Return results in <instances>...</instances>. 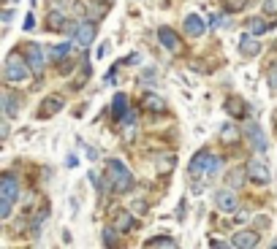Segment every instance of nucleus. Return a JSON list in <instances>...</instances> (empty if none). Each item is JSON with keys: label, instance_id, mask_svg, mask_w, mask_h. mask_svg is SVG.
<instances>
[{"label": "nucleus", "instance_id": "f257e3e1", "mask_svg": "<svg viewBox=\"0 0 277 249\" xmlns=\"http://www.w3.org/2000/svg\"><path fill=\"white\" fill-rule=\"evenodd\" d=\"M106 181H109L112 193L125 195V193H131V187H133V174H131V168L122 160L112 157V160H106Z\"/></svg>", "mask_w": 277, "mask_h": 249}, {"label": "nucleus", "instance_id": "f03ea898", "mask_svg": "<svg viewBox=\"0 0 277 249\" xmlns=\"http://www.w3.org/2000/svg\"><path fill=\"white\" fill-rule=\"evenodd\" d=\"M3 73H6V81H14V84H22V81L30 79V73H33V71H30V63H27L25 52H19V49L8 52Z\"/></svg>", "mask_w": 277, "mask_h": 249}, {"label": "nucleus", "instance_id": "7ed1b4c3", "mask_svg": "<svg viewBox=\"0 0 277 249\" xmlns=\"http://www.w3.org/2000/svg\"><path fill=\"white\" fill-rule=\"evenodd\" d=\"M220 168H223V160L217 155H212V152H198V155L190 160L188 174L193 179H201V176H215Z\"/></svg>", "mask_w": 277, "mask_h": 249}, {"label": "nucleus", "instance_id": "20e7f679", "mask_svg": "<svg viewBox=\"0 0 277 249\" xmlns=\"http://www.w3.org/2000/svg\"><path fill=\"white\" fill-rule=\"evenodd\" d=\"M68 35H71V41L76 46H87L95 38V22H93V19H84V22L68 27Z\"/></svg>", "mask_w": 277, "mask_h": 249}, {"label": "nucleus", "instance_id": "39448f33", "mask_svg": "<svg viewBox=\"0 0 277 249\" xmlns=\"http://www.w3.org/2000/svg\"><path fill=\"white\" fill-rule=\"evenodd\" d=\"M25 57H27V63H30V71L35 79H41L44 76V49H41V44H25Z\"/></svg>", "mask_w": 277, "mask_h": 249}, {"label": "nucleus", "instance_id": "423d86ee", "mask_svg": "<svg viewBox=\"0 0 277 249\" xmlns=\"http://www.w3.org/2000/svg\"><path fill=\"white\" fill-rule=\"evenodd\" d=\"M245 168H247V176H250V181H255V184H269V181H272L269 165H266L264 160H258V157H253Z\"/></svg>", "mask_w": 277, "mask_h": 249}, {"label": "nucleus", "instance_id": "0eeeda50", "mask_svg": "<svg viewBox=\"0 0 277 249\" xmlns=\"http://www.w3.org/2000/svg\"><path fill=\"white\" fill-rule=\"evenodd\" d=\"M215 206L220 209V212H236V206H239V198L234 195V187L217 190V193H215Z\"/></svg>", "mask_w": 277, "mask_h": 249}, {"label": "nucleus", "instance_id": "6e6552de", "mask_svg": "<svg viewBox=\"0 0 277 249\" xmlns=\"http://www.w3.org/2000/svg\"><path fill=\"white\" fill-rule=\"evenodd\" d=\"M158 41L163 44L169 52H174V54L182 52V38H179L174 30H171V27H160V30H158Z\"/></svg>", "mask_w": 277, "mask_h": 249}, {"label": "nucleus", "instance_id": "1a4fd4ad", "mask_svg": "<svg viewBox=\"0 0 277 249\" xmlns=\"http://www.w3.org/2000/svg\"><path fill=\"white\" fill-rule=\"evenodd\" d=\"M60 109H65V100L60 98V95H46L44 103H41V111H38V117L46 119V117H54Z\"/></svg>", "mask_w": 277, "mask_h": 249}, {"label": "nucleus", "instance_id": "9d476101", "mask_svg": "<svg viewBox=\"0 0 277 249\" xmlns=\"http://www.w3.org/2000/svg\"><path fill=\"white\" fill-rule=\"evenodd\" d=\"M234 246H239V249H253V246H258L261 244V233L258 231H239L234 236Z\"/></svg>", "mask_w": 277, "mask_h": 249}, {"label": "nucleus", "instance_id": "9b49d317", "mask_svg": "<svg viewBox=\"0 0 277 249\" xmlns=\"http://www.w3.org/2000/svg\"><path fill=\"white\" fill-rule=\"evenodd\" d=\"M19 195V181L14 174H3V179H0V198L6 200H16Z\"/></svg>", "mask_w": 277, "mask_h": 249}, {"label": "nucleus", "instance_id": "f8f14e48", "mask_svg": "<svg viewBox=\"0 0 277 249\" xmlns=\"http://www.w3.org/2000/svg\"><path fill=\"white\" fill-rule=\"evenodd\" d=\"M245 136L250 138V143H253L255 152H266V138H264V133H261V128L255 122H247L245 125Z\"/></svg>", "mask_w": 277, "mask_h": 249}, {"label": "nucleus", "instance_id": "ddd939ff", "mask_svg": "<svg viewBox=\"0 0 277 249\" xmlns=\"http://www.w3.org/2000/svg\"><path fill=\"white\" fill-rule=\"evenodd\" d=\"M141 109L144 111H150V114H166V100L160 98V95H152V92H147L144 98H141Z\"/></svg>", "mask_w": 277, "mask_h": 249}, {"label": "nucleus", "instance_id": "4468645a", "mask_svg": "<svg viewBox=\"0 0 277 249\" xmlns=\"http://www.w3.org/2000/svg\"><path fill=\"white\" fill-rule=\"evenodd\" d=\"M239 54L242 57H255V54H261V44H258V38H255L253 33H247L239 38Z\"/></svg>", "mask_w": 277, "mask_h": 249}, {"label": "nucleus", "instance_id": "2eb2a0df", "mask_svg": "<svg viewBox=\"0 0 277 249\" xmlns=\"http://www.w3.org/2000/svg\"><path fill=\"white\" fill-rule=\"evenodd\" d=\"M112 0H87V6H84V11H87V19H93V22H98V19L109 11Z\"/></svg>", "mask_w": 277, "mask_h": 249}, {"label": "nucleus", "instance_id": "dca6fc26", "mask_svg": "<svg viewBox=\"0 0 277 249\" xmlns=\"http://www.w3.org/2000/svg\"><path fill=\"white\" fill-rule=\"evenodd\" d=\"M204 30H207V25H204V19L198 16V14H188L185 16V33L188 35L198 38V35H204Z\"/></svg>", "mask_w": 277, "mask_h": 249}, {"label": "nucleus", "instance_id": "f3484780", "mask_svg": "<svg viewBox=\"0 0 277 249\" xmlns=\"http://www.w3.org/2000/svg\"><path fill=\"white\" fill-rule=\"evenodd\" d=\"M46 30L52 33H65L68 30V19H65L63 11H52L49 16H46Z\"/></svg>", "mask_w": 277, "mask_h": 249}, {"label": "nucleus", "instance_id": "a211bd4d", "mask_svg": "<svg viewBox=\"0 0 277 249\" xmlns=\"http://www.w3.org/2000/svg\"><path fill=\"white\" fill-rule=\"evenodd\" d=\"M133 217H136L133 212H117V214H114V227H117L120 233L133 231V227H136V219H133Z\"/></svg>", "mask_w": 277, "mask_h": 249}, {"label": "nucleus", "instance_id": "6ab92c4d", "mask_svg": "<svg viewBox=\"0 0 277 249\" xmlns=\"http://www.w3.org/2000/svg\"><path fill=\"white\" fill-rule=\"evenodd\" d=\"M0 103H3V114H6L8 119H14L16 114H19V106H22V100H19L16 95H11V92H3Z\"/></svg>", "mask_w": 277, "mask_h": 249}, {"label": "nucleus", "instance_id": "aec40b11", "mask_svg": "<svg viewBox=\"0 0 277 249\" xmlns=\"http://www.w3.org/2000/svg\"><path fill=\"white\" fill-rule=\"evenodd\" d=\"M223 106H226V111L231 114V117H239V119H242V117H247V103H245L242 98H236V95L226 98Z\"/></svg>", "mask_w": 277, "mask_h": 249}, {"label": "nucleus", "instance_id": "412c9836", "mask_svg": "<svg viewBox=\"0 0 277 249\" xmlns=\"http://www.w3.org/2000/svg\"><path fill=\"white\" fill-rule=\"evenodd\" d=\"M128 106H131V103H128V98H125V95H114V100H112V119H122V117H131V114H128Z\"/></svg>", "mask_w": 277, "mask_h": 249}, {"label": "nucleus", "instance_id": "4be33fe9", "mask_svg": "<svg viewBox=\"0 0 277 249\" xmlns=\"http://www.w3.org/2000/svg\"><path fill=\"white\" fill-rule=\"evenodd\" d=\"M277 22H266V19L261 16H255V19H247V33H253V35H264L266 30H272Z\"/></svg>", "mask_w": 277, "mask_h": 249}, {"label": "nucleus", "instance_id": "5701e85b", "mask_svg": "<svg viewBox=\"0 0 277 249\" xmlns=\"http://www.w3.org/2000/svg\"><path fill=\"white\" fill-rule=\"evenodd\" d=\"M177 165V157H174V152H163V155H158L155 160V168H158V174H169L171 168Z\"/></svg>", "mask_w": 277, "mask_h": 249}, {"label": "nucleus", "instance_id": "b1692460", "mask_svg": "<svg viewBox=\"0 0 277 249\" xmlns=\"http://www.w3.org/2000/svg\"><path fill=\"white\" fill-rule=\"evenodd\" d=\"M247 179H250V176H247V168H234L231 174L226 176V184H228V187H234V190H239Z\"/></svg>", "mask_w": 277, "mask_h": 249}, {"label": "nucleus", "instance_id": "393cba45", "mask_svg": "<svg viewBox=\"0 0 277 249\" xmlns=\"http://www.w3.org/2000/svg\"><path fill=\"white\" fill-rule=\"evenodd\" d=\"M220 141H223V143H228V147H231V143H236V141H239V130H236L231 122H226L223 128H220Z\"/></svg>", "mask_w": 277, "mask_h": 249}, {"label": "nucleus", "instance_id": "a878e982", "mask_svg": "<svg viewBox=\"0 0 277 249\" xmlns=\"http://www.w3.org/2000/svg\"><path fill=\"white\" fill-rule=\"evenodd\" d=\"M144 246H160V249H174L177 241L174 238H169V236H155V238H150V241H144Z\"/></svg>", "mask_w": 277, "mask_h": 249}, {"label": "nucleus", "instance_id": "bb28decb", "mask_svg": "<svg viewBox=\"0 0 277 249\" xmlns=\"http://www.w3.org/2000/svg\"><path fill=\"white\" fill-rule=\"evenodd\" d=\"M266 84H269L272 90H277V60H272L266 65Z\"/></svg>", "mask_w": 277, "mask_h": 249}, {"label": "nucleus", "instance_id": "cd10ccee", "mask_svg": "<svg viewBox=\"0 0 277 249\" xmlns=\"http://www.w3.org/2000/svg\"><path fill=\"white\" fill-rule=\"evenodd\" d=\"M71 46H73V41H71V44L54 46V49H52V57H54V60H63V57H68V54H71Z\"/></svg>", "mask_w": 277, "mask_h": 249}, {"label": "nucleus", "instance_id": "c85d7f7f", "mask_svg": "<svg viewBox=\"0 0 277 249\" xmlns=\"http://www.w3.org/2000/svg\"><path fill=\"white\" fill-rule=\"evenodd\" d=\"M247 3H250V0H223V8L226 11H242Z\"/></svg>", "mask_w": 277, "mask_h": 249}, {"label": "nucleus", "instance_id": "c756f323", "mask_svg": "<svg viewBox=\"0 0 277 249\" xmlns=\"http://www.w3.org/2000/svg\"><path fill=\"white\" fill-rule=\"evenodd\" d=\"M103 244L106 246L117 244V227H106V231H103Z\"/></svg>", "mask_w": 277, "mask_h": 249}, {"label": "nucleus", "instance_id": "7c9ffc66", "mask_svg": "<svg viewBox=\"0 0 277 249\" xmlns=\"http://www.w3.org/2000/svg\"><path fill=\"white\" fill-rule=\"evenodd\" d=\"M11 203H14V200L0 198V219H8V217H11Z\"/></svg>", "mask_w": 277, "mask_h": 249}, {"label": "nucleus", "instance_id": "2f4dec72", "mask_svg": "<svg viewBox=\"0 0 277 249\" xmlns=\"http://www.w3.org/2000/svg\"><path fill=\"white\" fill-rule=\"evenodd\" d=\"M209 25H212L215 30H217V27H223V25H226V16H223V14H212V19H209Z\"/></svg>", "mask_w": 277, "mask_h": 249}, {"label": "nucleus", "instance_id": "473e14b6", "mask_svg": "<svg viewBox=\"0 0 277 249\" xmlns=\"http://www.w3.org/2000/svg\"><path fill=\"white\" fill-rule=\"evenodd\" d=\"M122 138H125V141H133V138H136V128H133V125H128V128L122 130Z\"/></svg>", "mask_w": 277, "mask_h": 249}, {"label": "nucleus", "instance_id": "72a5a7b5", "mask_svg": "<svg viewBox=\"0 0 277 249\" xmlns=\"http://www.w3.org/2000/svg\"><path fill=\"white\" fill-rule=\"evenodd\" d=\"M264 14H277V0H266V3H264Z\"/></svg>", "mask_w": 277, "mask_h": 249}, {"label": "nucleus", "instance_id": "f704fd0d", "mask_svg": "<svg viewBox=\"0 0 277 249\" xmlns=\"http://www.w3.org/2000/svg\"><path fill=\"white\" fill-rule=\"evenodd\" d=\"M234 219H236V225H245L247 219H250V212H245V209H242V212H236V217H234Z\"/></svg>", "mask_w": 277, "mask_h": 249}, {"label": "nucleus", "instance_id": "c9c22d12", "mask_svg": "<svg viewBox=\"0 0 277 249\" xmlns=\"http://www.w3.org/2000/svg\"><path fill=\"white\" fill-rule=\"evenodd\" d=\"M33 27H35V16L27 14V16H25V30H33Z\"/></svg>", "mask_w": 277, "mask_h": 249}, {"label": "nucleus", "instance_id": "e433bc0d", "mask_svg": "<svg viewBox=\"0 0 277 249\" xmlns=\"http://www.w3.org/2000/svg\"><path fill=\"white\" fill-rule=\"evenodd\" d=\"M11 16H14V14H11V11H8V8H6V11H3V16H0V19H3V22L8 25V22H11Z\"/></svg>", "mask_w": 277, "mask_h": 249}, {"label": "nucleus", "instance_id": "4c0bfd02", "mask_svg": "<svg viewBox=\"0 0 277 249\" xmlns=\"http://www.w3.org/2000/svg\"><path fill=\"white\" fill-rule=\"evenodd\" d=\"M274 130H277V117H274Z\"/></svg>", "mask_w": 277, "mask_h": 249}]
</instances>
